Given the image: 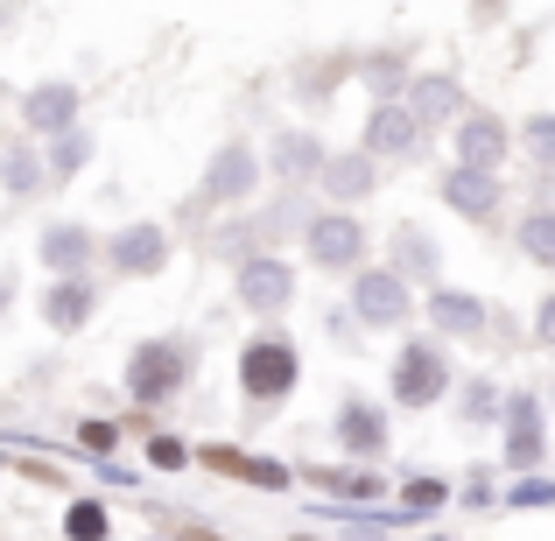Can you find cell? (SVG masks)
<instances>
[{
	"mask_svg": "<svg viewBox=\"0 0 555 541\" xmlns=\"http://www.w3.org/2000/svg\"><path fill=\"white\" fill-rule=\"evenodd\" d=\"M324 163V149H317L310 134H282L274 141V169H282V177H302V169H317Z\"/></svg>",
	"mask_w": 555,
	"mask_h": 541,
	"instance_id": "obj_20",
	"label": "cell"
},
{
	"mask_svg": "<svg viewBox=\"0 0 555 541\" xmlns=\"http://www.w3.org/2000/svg\"><path fill=\"white\" fill-rule=\"evenodd\" d=\"M288 288H296V282H288L282 260H246V268H240V296L254 302V310H282Z\"/></svg>",
	"mask_w": 555,
	"mask_h": 541,
	"instance_id": "obj_6",
	"label": "cell"
},
{
	"mask_svg": "<svg viewBox=\"0 0 555 541\" xmlns=\"http://www.w3.org/2000/svg\"><path fill=\"white\" fill-rule=\"evenodd\" d=\"M183 373H190V352L183 345H141L134 352V365H127V394L134 401H163V394H177L183 387Z\"/></svg>",
	"mask_w": 555,
	"mask_h": 541,
	"instance_id": "obj_1",
	"label": "cell"
},
{
	"mask_svg": "<svg viewBox=\"0 0 555 541\" xmlns=\"http://www.w3.org/2000/svg\"><path fill=\"white\" fill-rule=\"evenodd\" d=\"M211 472H232V478H246V486H288V472L282 464H260V458H240V450H211Z\"/></svg>",
	"mask_w": 555,
	"mask_h": 541,
	"instance_id": "obj_18",
	"label": "cell"
},
{
	"mask_svg": "<svg viewBox=\"0 0 555 541\" xmlns=\"http://www.w3.org/2000/svg\"><path fill=\"white\" fill-rule=\"evenodd\" d=\"M542 338H548V345H555V296H548V302H542Z\"/></svg>",
	"mask_w": 555,
	"mask_h": 541,
	"instance_id": "obj_28",
	"label": "cell"
},
{
	"mask_svg": "<svg viewBox=\"0 0 555 541\" xmlns=\"http://www.w3.org/2000/svg\"><path fill=\"white\" fill-rule=\"evenodd\" d=\"M149 458L163 464V472H177V464H183V443H177V436H155V443H149Z\"/></svg>",
	"mask_w": 555,
	"mask_h": 541,
	"instance_id": "obj_25",
	"label": "cell"
},
{
	"mask_svg": "<svg viewBox=\"0 0 555 541\" xmlns=\"http://www.w3.org/2000/svg\"><path fill=\"white\" fill-rule=\"evenodd\" d=\"M28 127H36V134H64L70 127V113H78V92H70V85H42V92H28Z\"/></svg>",
	"mask_w": 555,
	"mask_h": 541,
	"instance_id": "obj_8",
	"label": "cell"
},
{
	"mask_svg": "<svg viewBox=\"0 0 555 541\" xmlns=\"http://www.w3.org/2000/svg\"><path fill=\"white\" fill-rule=\"evenodd\" d=\"M443 197L457 204L464 218H492V204H500V177H492V169H457V177L443 183Z\"/></svg>",
	"mask_w": 555,
	"mask_h": 541,
	"instance_id": "obj_7",
	"label": "cell"
},
{
	"mask_svg": "<svg viewBox=\"0 0 555 541\" xmlns=\"http://www.w3.org/2000/svg\"><path fill=\"white\" fill-rule=\"evenodd\" d=\"M506 422H514V436H506V458H514V464H534V458H542V408L520 394V401L506 408Z\"/></svg>",
	"mask_w": 555,
	"mask_h": 541,
	"instance_id": "obj_10",
	"label": "cell"
},
{
	"mask_svg": "<svg viewBox=\"0 0 555 541\" xmlns=\"http://www.w3.org/2000/svg\"><path fill=\"white\" fill-rule=\"evenodd\" d=\"M324 183L338 190V197H359V190L373 183V163H359V155H345V163H324Z\"/></svg>",
	"mask_w": 555,
	"mask_h": 541,
	"instance_id": "obj_21",
	"label": "cell"
},
{
	"mask_svg": "<svg viewBox=\"0 0 555 541\" xmlns=\"http://www.w3.org/2000/svg\"><path fill=\"white\" fill-rule=\"evenodd\" d=\"M366 141H373L379 155H408L422 141V127H415V113H408V106H379L373 127H366Z\"/></svg>",
	"mask_w": 555,
	"mask_h": 541,
	"instance_id": "obj_9",
	"label": "cell"
},
{
	"mask_svg": "<svg viewBox=\"0 0 555 541\" xmlns=\"http://www.w3.org/2000/svg\"><path fill=\"white\" fill-rule=\"evenodd\" d=\"M254 177H260V163L246 149H225L218 155V169H211V197H240V190H254Z\"/></svg>",
	"mask_w": 555,
	"mask_h": 541,
	"instance_id": "obj_17",
	"label": "cell"
},
{
	"mask_svg": "<svg viewBox=\"0 0 555 541\" xmlns=\"http://www.w3.org/2000/svg\"><path fill=\"white\" fill-rule=\"evenodd\" d=\"M310 254L324 260V268H352L359 254H366V226H359V218H317L310 226Z\"/></svg>",
	"mask_w": 555,
	"mask_h": 541,
	"instance_id": "obj_4",
	"label": "cell"
},
{
	"mask_svg": "<svg viewBox=\"0 0 555 541\" xmlns=\"http://www.w3.org/2000/svg\"><path fill=\"white\" fill-rule=\"evenodd\" d=\"M338 436H345V443L359 450V458H373V450L387 443V422H379V408L352 401V408H345V415H338Z\"/></svg>",
	"mask_w": 555,
	"mask_h": 541,
	"instance_id": "obj_16",
	"label": "cell"
},
{
	"mask_svg": "<svg viewBox=\"0 0 555 541\" xmlns=\"http://www.w3.org/2000/svg\"><path fill=\"white\" fill-rule=\"evenodd\" d=\"M464 169H500V155H506V127L500 120H464Z\"/></svg>",
	"mask_w": 555,
	"mask_h": 541,
	"instance_id": "obj_12",
	"label": "cell"
},
{
	"mask_svg": "<svg viewBox=\"0 0 555 541\" xmlns=\"http://www.w3.org/2000/svg\"><path fill=\"white\" fill-rule=\"evenodd\" d=\"M450 106H457V85H450V78H422V85H408V113H415V120H443Z\"/></svg>",
	"mask_w": 555,
	"mask_h": 541,
	"instance_id": "obj_19",
	"label": "cell"
},
{
	"mask_svg": "<svg viewBox=\"0 0 555 541\" xmlns=\"http://www.w3.org/2000/svg\"><path fill=\"white\" fill-rule=\"evenodd\" d=\"M42 260H50L56 274H85V260H92V232H85V226H56L50 240H42Z\"/></svg>",
	"mask_w": 555,
	"mask_h": 541,
	"instance_id": "obj_13",
	"label": "cell"
},
{
	"mask_svg": "<svg viewBox=\"0 0 555 541\" xmlns=\"http://www.w3.org/2000/svg\"><path fill=\"white\" fill-rule=\"evenodd\" d=\"M240 379H246L254 401H282V394L296 387V352H288V345H246Z\"/></svg>",
	"mask_w": 555,
	"mask_h": 541,
	"instance_id": "obj_2",
	"label": "cell"
},
{
	"mask_svg": "<svg viewBox=\"0 0 555 541\" xmlns=\"http://www.w3.org/2000/svg\"><path fill=\"white\" fill-rule=\"evenodd\" d=\"M393 246H401V260H408V274H436V246H429V240H422V232H415V226H401V240H393Z\"/></svg>",
	"mask_w": 555,
	"mask_h": 541,
	"instance_id": "obj_24",
	"label": "cell"
},
{
	"mask_svg": "<svg viewBox=\"0 0 555 541\" xmlns=\"http://www.w3.org/2000/svg\"><path fill=\"white\" fill-rule=\"evenodd\" d=\"M359 310H366L373 324H401V317H408L401 282H393V274H366V282H359Z\"/></svg>",
	"mask_w": 555,
	"mask_h": 541,
	"instance_id": "obj_14",
	"label": "cell"
},
{
	"mask_svg": "<svg viewBox=\"0 0 555 541\" xmlns=\"http://www.w3.org/2000/svg\"><path fill=\"white\" fill-rule=\"evenodd\" d=\"M528 141H534L542 155H555V120H534V127H528Z\"/></svg>",
	"mask_w": 555,
	"mask_h": 541,
	"instance_id": "obj_27",
	"label": "cell"
},
{
	"mask_svg": "<svg viewBox=\"0 0 555 541\" xmlns=\"http://www.w3.org/2000/svg\"><path fill=\"white\" fill-rule=\"evenodd\" d=\"M163 260H169V240L155 226H127L120 240H113V268L120 274H155Z\"/></svg>",
	"mask_w": 555,
	"mask_h": 541,
	"instance_id": "obj_5",
	"label": "cell"
},
{
	"mask_svg": "<svg viewBox=\"0 0 555 541\" xmlns=\"http://www.w3.org/2000/svg\"><path fill=\"white\" fill-rule=\"evenodd\" d=\"M443 387H450V365L436 359V345H408L401 365H393V394H401L408 408H429Z\"/></svg>",
	"mask_w": 555,
	"mask_h": 541,
	"instance_id": "obj_3",
	"label": "cell"
},
{
	"mask_svg": "<svg viewBox=\"0 0 555 541\" xmlns=\"http://www.w3.org/2000/svg\"><path fill=\"white\" fill-rule=\"evenodd\" d=\"M64 534H70V541H106V506H92V500H85V506H70Z\"/></svg>",
	"mask_w": 555,
	"mask_h": 541,
	"instance_id": "obj_23",
	"label": "cell"
},
{
	"mask_svg": "<svg viewBox=\"0 0 555 541\" xmlns=\"http://www.w3.org/2000/svg\"><path fill=\"white\" fill-rule=\"evenodd\" d=\"M429 317H436V331H457V338L486 331V302H472V296H429Z\"/></svg>",
	"mask_w": 555,
	"mask_h": 541,
	"instance_id": "obj_15",
	"label": "cell"
},
{
	"mask_svg": "<svg viewBox=\"0 0 555 541\" xmlns=\"http://www.w3.org/2000/svg\"><path fill=\"white\" fill-rule=\"evenodd\" d=\"M520 246H528L534 260H548V268H555V211H534L528 232H520Z\"/></svg>",
	"mask_w": 555,
	"mask_h": 541,
	"instance_id": "obj_22",
	"label": "cell"
},
{
	"mask_svg": "<svg viewBox=\"0 0 555 541\" xmlns=\"http://www.w3.org/2000/svg\"><path fill=\"white\" fill-rule=\"evenodd\" d=\"M85 310H92V282H85V274H70L64 288H50V296H42V317H50L56 331H78Z\"/></svg>",
	"mask_w": 555,
	"mask_h": 541,
	"instance_id": "obj_11",
	"label": "cell"
},
{
	"mask_svg": "<svg viewBox=\"0 0 555 541\" xmlns=\"http://www.w3.org/2000/svg\"><path fill=\"white\" fill-rule=\"evenodd\" d=\"M436 500H443V478H436V486H429V478H415V486H408V506H436Z\"/></svg>",
	"mask_w": 555,
	"mask_h": 541,
	"instance_id": "obj_26",
	"label": "cell"
},
{
	"mask_svg": "<svg viewBox=\"0 0 555 541\" xmlns=\"http://www.w3.org/2000/svg\"><path fill=\"white\" fill-rule=\"evenodd\" d=\"M302 541H310V534H302Z\"/></svg>",
	"mask_w": 555,
	"mask_h": 541,
	"instance_id": "obj_29",
	"label": "cell"
}]
</instances>
